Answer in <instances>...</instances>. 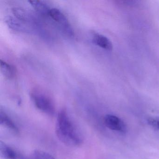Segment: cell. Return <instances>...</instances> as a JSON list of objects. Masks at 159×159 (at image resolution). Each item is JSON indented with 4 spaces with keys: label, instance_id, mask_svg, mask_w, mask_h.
<instances>
[{
    "label": "cell",
    "instance_id": "cell-1",
    "mask_svg": "<svg viewBox=\"0 0 159 159\" xmlns=\"http://www.w3.org/2000/svg\"><path fill=\"white\" fill-rule=\"evenodd\" d=\"M56 134L62 143L69 147H79L83 142V136L66 109L59 111L56 123Z\"/></svg>",
    "mask_w": 159,
    "mask_h": 159
},
{
    "label": "cell",
    "instance_id": "cell-2",
    "mask_svg": "<svg viewBox=\"0 0 159 159\" xmlns=\"http://www.w3.org/2000/svg\"><path fill=\"white\" fill-rule=\"evenodd\" d=\"M30 97L38 109L49 116L54 115L55 106L52 98L47 93L40 89H34L30 93Z\"/></svg>",
    "mask_w": 159,
    "mask_h": 159
},
{
    "label": "cell",
    "instance_id": "cell-3",
    "mask_svg": "<svg viewBox=\"0 0 159 159\" xmlns=\"http://www.w3.org/2000/svg\"><path fill=\"white\" fill-rule=\"evenodd\" d=\"M48 15L56 23L63 34L69 38L74 37V30L72 27L67 18L61 11L56 8L51 9Z\"/></svg>",
    "mask_w": 159,
    "mask_h": 159
},
{
    "label": "cell",
    "instance_id": "cell-4",
    "mask_svg": "<svg viewBox=\"0 0 159 159\" xmlns=\"http://www.w3.org/2000/svg\"><path fill=\"white\" fill-rule=\"evenodd\" d=\"M104 123L107 128L113 131L125 133L127 130L124 122L117 116L107 114L104 118Z\"/></svg>",
    "mask_w": 159,
    "mask_h": 159
},
{
    "label": "cell",
    "instance_id": "cell-5",
    "mask_svg": "<svg viewBox=\"0 0 159 159\" xmlns=\"http://www.w3.org/2000/svg\"><path fill=\"white\" fill-rule=\"evenodd\" d=\"M5 22L9 27L16 31L25 33H30L32 31L26 23L17 19L16 17L15 18L12 16H8L5 19Z\"/></svg>",
    "mask_w": 159,
    "mask_h": 159
},
{
    "label": "cell",
    "instance_id": "cell-6",
    "mask_svg": "<svg viewBox=\"0 0 159 159\" xmlns=\"http://www.w3.org/2000/svg\"><path fill=\"white\" fill-rule=\"evenodd\" d=\"M92 39L93 42L100 48L111 51L113 49L111 41L107 37L96 32L92 33Z\"/></svg>",
    "mask_w": 159,
    "mask_h": 159
},
{
    "label": "cell",
    "instance_id": "cell-7",
    "mask_svg": "<svg viewBox=\"0 0 159 159\" xmlns=\"http://www.w3.org/2000/svg\"><path fill=\"white\" fill-rule=\"evenodd\" d=\"M0 124L15 134H18L19 129L11 117L2 109L0 110Z\"/></svg>",
    "mask_w": 159,
    "mask_h": 159
},
{
    "label": "cell",
    "instance_id": "cell-8",
    "mask_svg": "<svg viewBox=\"0 0 159 159\" xmlns=\"http://www.w3.org/2000/svg\"><path fill=\"white\" fill-rule=\"evenodd\" d=\"M0 154L3 159H19L18 152L11 147L1 141Z\"/></svg>",
    "mask_w": 159,
    "mask_h": 159
},
{
    "label": "cell",
    "instance_id": "cell-9",
    "mask_svg": "<svg viewBox=\"0 0 159 159\" xmlns=\"http://www.w3.org/2000/svg\"><path fill=\"white\" fill-rule=\"evenodd\" d=\"M0 63L1 71L4 77L8 79H12L15 78L16 74V68L12 65L2 60H1Z\"/></svg>",
    "mask_w": 159,
    "mask_h": 159
},
{
    "label": "cell",
    "instance_id": "cell-10",
    "mask_svg": "<svg viewBox=\"0 0 159 159\" xmlns=\"http://www.w3.org/2000/svg\"><path fill=\"white\" fill-rule=\"evenodd\" d=\"M12 13L16 18L25 23H29L33 20L32 15L27 11L22 8H13Z\"/></svg>",
    "mask_w": 159,
    "mask_h": 159
},
{
    "label": "cell",
    "instance_id": "cell-11",
    "mask_svg": "<svg viewBox=\"0 0 159 159\" xmlns=\"http://www.w3.org/2000/svg\"><path fill=\"white\" fill-rule=\"evenodd\" d=\"M29 2L30 3L32 7L38 12L41 14H47L48 15L50 9L47 4L40 1H29Z\"/></svg>",
    "mask_w": 159,
    "mask_h": 159
},
{
    "label": "cell",
    "instance_id": "cell-12",
    "mask_svg": "<svg viewBox=\"0 0 159 159\" xmlns=\"http://www.w3.org/2000/svg\"><path fill=\"white\" fill-rule=\"evenodd\" d=\"M28 159H55V158L46 152L36 150L30 154Z\"/></svg>",
    "mask_w": 159,
    "mask_h": 159
},
{
    "label": "cell",
    "instance_id": "cell-13",
    "mask_svg": "<svg viewBox=\"0 0 159 159\" xmlns=\"http://www.w3.org/2000/svg\"><path fill=\"white\" fill-rule=\"evenodd\" d=\"M148 124L157 130H159V119L156 118H149L147 120Z\"/></svg>",
    "mask_w": 159,
    "mask_h": 159
}]
</instances>
